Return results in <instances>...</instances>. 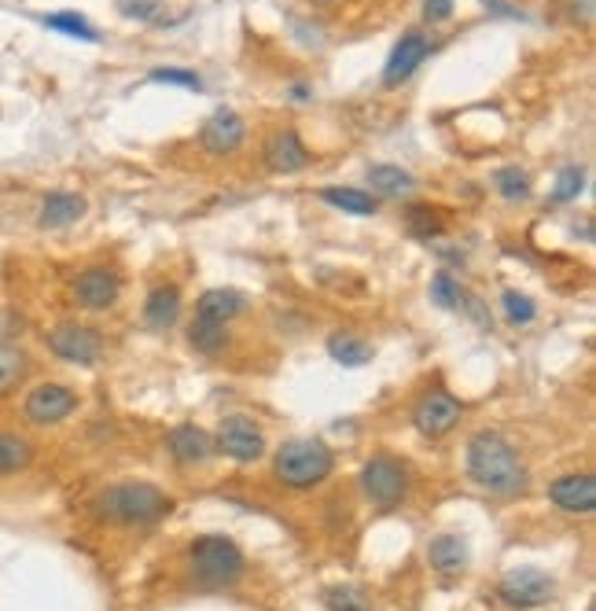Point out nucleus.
<instances>
[{
  "label": "nucleus",
  "instance_id": "obj_6",
  "mask_svg": "<svg viewBox=\"0 0 596 611\" xmlns=\"http://www.w3.org/2000/svg\"><path fill=\"white\" fill-rule=\"evenodd\" d=\"M361 486H365L372 505L387 513V508L401 505V497H406L409 472L394 457H372L365 465V472H361Z\"/></svg>",
  "mask_w": 596,
  "mask_h": 611
},
{
  "label": "nucleus",
  "instance_id": "obj_17",
  "mask_svg": "<svg viewBox=\"0 0 596 611\" xmlns=\"http://www.w3.org/2000/svg\"><path fill=\"white\" fill-rule=\"evenodd\" d=\"M247 309V295L236 292V287H210V292L199 295L196 317L199 320H214V325H229L232 317H239Z\"/></svg>",
  "mask_w": 596,
  "mask_h": 611
},
{
  "label": "nucleus",
  "instance_id": "obj_14",
  "mask_svg": "<svg viewBox=\"0 0 596 611\" xmlns=\"http://www.w3.org/2000/svg\"><path fill=\"white\" fill-rule=\"evenodd\" d=\"M309 148L302 144V137L295 129H280V133L269 137L266 144V163L269 169H277V174H299V169L309 166Z\"/></svg>",
  "mask_w": 596,
  "mask_h": 611
},
{
  "label": "nucleus",
  "instance_id": "obj_19",
  "mask_svg": "<svg viewBox=\"0 0 596 611\" xmlns=\"http://www.w3.org/2000/svg\"><path fill=\"white\" fill-rule=\"evenodd\" d=\"M428 560H431L434 571H442V575H460V571L468 567V542H464V538H457V534L431 538Z\"/></svg>",
  "mask_w": 596,
  "mask_h": 611
},
{
  "label": "nucleus",
  "instance_id": "obj_28",
  "mask_svg": "<svg viewBox=\"0 0 596 611\" xmlns=\"http://www.w3.org/2000/svg\"><path fill=\"white\" fill-rule=\"evenodd\" d=\"M493 185H498V192H501L504 199H509V203H523V199H530V177L523 174L519 166H504V169H498Z\"/></svg>",
  "mask_w": 596,
  "mask_h": 611
},
{
  "label": "nucleus",
  "instance_id": "obj_7",
  "mask_svg": "<svg viewBox=\"0 0 596 611\" xmlns=\"http://www.w3.org/2000/svg\"><path fill=\"white\" fill-rule=\"evenodd\" d=\"M498 594H501V600L509 608L527 611V608L549 604L552 594H556V583H552L549 575H545V571H538V567H512L509 575L501 578Z\"/></svg>",
  "mask_w": 596,
  "mask_h": 611
},
{
  "label": "nucleus",
  "instance_id": "obj_32",
  "mask_svg": "<svg viewBox=\"0 0 596 611\" xmlns=\"http://www.w3.org/2000/svg\"><path fill=\"white\" fill-rule=\"evenodd\" d=\"M582 185H585L582 166H563L560 177H556V188H552V203H571V199H579Z\"/></svg>",
  "mask_w": 596,
  "mask_h": 611
},
{
  "label": "nucleus",
  "instance_id": "obj_30",
  "mask_svg": "<svg viewBox=\"0 0 596 611\" xmlns=\"http://www.w3.org/2000/svg\"><path fill=\"white\" fill-rule=\"evenodd\" d=\"M431 298H434L439 306H446V309H464V303H468L464 287H460L449 273H439V277L431 280Z\"/></svg>",
  "mask_w": 596,
  "mask_h": 611
},
{
  "label": "nucleus",
  "instance_id": "obj_27",
  "mask_svg": "<svg viewBox=\"0 0 596 611\" xmlns=\"http://www.w3.org/2000/svg\"><path fill=\"white\" fill-rule=\"evenodd\" d=\"M45 26L56 30V34H67V37H78V42H96V26L89 23L85 15L78 12H56V15H45Z\"/></svg>",
  "mask_w": 596,
  "mask_h": 611
},
{
  "label": "nucleus",
  "instance_id": "obj_35",
  "mask_svg": "<svg viewBox=\"0 0 596 611\" xmlns=\"http://www.w3.org/2000/svg\"><path fill=\"white\" fill-rule=\"evenodd\" d=\"M291 96H295L299 104H306V99H309V85H295V89H291Z\"/></svg>",
  "mask_w": 596,
  "mask_h": 611
},
{
  "label": "nucleus",
  "instance_id": "obj_15",
  "mask_svg": "<svg viewBox=\"0 0 596 611\" xmlns=\"http://www.w3.org/2000/svg\"><path fill=\"white\" fill-rule=\"evenodd\" d=\"M549 497H552V505L563 508V513L589 516L596 508V483H593V475H560L549 486Z\"/></svg>",
  "mask_w": 596,
  "mask_h": 611
},
{
  "label": "nucleus",
  "instance_id": "obj_1",
  "mask_svg": "<svg viewBox=\"0 0 596 611\" xmlns=\"http://www.w3.org/2000/svg\"><path fill=\"white\" fill-rule=\"evenodd\" d=\"M468 475L490 494H515L527 486V468L519 454L498 431H479L468 443Z\"/></svg>",
  "mask_w": 596,
  "mask_h": 611
},
{
  "label": "nucleus",
  "instance_id": "obj_9",
  "mask_svg": "<svg viewBox=\"0 0 596 611\" xmlns=\"http://www.w3.org/2000/svg\"><path fill=\"white\" fill-rule=\"evenodd\" d=\"M218 449L232 460H239V465H250V460H258L266 454V438H261V431L255 420L247 416H225L218 427Z\"/></svg>",
  "mask_w": 596,
  "mask_h": 611
},
{
  "label": "nucleus",
  "instance_id": "obj_3",
  "mask_svg": "<svg viewBox=\"0 0 596 611\" xmlns=\"http://www.w3.org/2000/svg\"><path fill=\"white\" fill-rule=\"evenodd\" d=\"M272 468H277V479L284 486L309 490V486L325 483V479L331 475L336 457H331V449L320 443V438H291V443L277 449Z\"/></svg>",
  "mask_w": 596,
  "mask_h": 611
},
{
  "label": "nucleus",
  "instance_id": "obj_16",
  "mask_svg": "<svg viewBox=\"0 0 596 611\" xmlns=\"http://www.w3.org/2000/svg\"><path fill=\"white\" fill-rule=\"evenodd\" d=\"M166 446L170 454H174V460H180V465H203V460L214 454V438L207 435L203 427L196 424H180L166 435Z\"/></svg>",
  "mask_w": 596,
  "mask_h": 611
},
{
  "label": "nucleus",
  "instance_id": "obj_20",
  "mask_svg": "<svg viewBox=\"0 0 596 611\" xmlns=\"http://www.w3.org/2000/svg\"><path fill=\"white\" fill-rule=\"evenodd\" d=\"M177 317H180V292L174 284L155 287L144 303V320L155 328V332H166V328L177 325Z\"/></svg>",
  "mask_w": 596,
  "mask_h": 611
},
{
  "label": "nucleus",
  "instance_id": "obj_11",
  "mask_svg": "<svg viewBox=\"0 0 596 611\" xmlns=\"http://www.w3.org/2000/svg\"><path fill=\"white\" fill-rule=\"evenodd\" d=\"M412 424H417L420 435H428V438L449 435V431L460 424V402L449 395V390H431V395L420 398L417 413H412Z\"/></svg>",
  "mask_w": 596,
  "mask_h": 611
},
{
  "label": "nucleus",
  "instance_id": "obj_24",
  "mask_svg": "<svg viewBox=\"0 0 596 611\" xmlns=\"http://www.w3.org/2000/svg\"><path fill=\"white\" fill-rule=\"evenodd\" d=\"M30 373V357L12 343H0V395L15 390Z\"/></svg>",
  "mask_w": 596,
  "mask_h": 611
},
{
  "label": "nucleus",
  "instance_id": "obj_2",
  "mask_svg": "<svg viewBox=\"0 0 596 611\" xmlns=\"http://www.w3.org/2000/svg\"><path fill=\"white\" fill-rule=\"evenodd\" d=\"M100 508H104V516L115 519V524L148 527L174 513V497H166L163 490L151 483H118L100 497Z\"/></svg>",
  "mask_w": 596,
  "mask_h": 611
},
{
  "label": "nucleus",
  "instance_id": "obj_23",
  "mask_svg": "<svg viewBox=\"0 0 596 611\" xmlns=\"http://www.w3.org/2000/svg\"><path fill=\"white\" fill-rule=\"evenodd\" d=\"M328 354L336 357L339 365H347V368H361V365H369L372 362V343H365L361 336H353V332H336L328 339Z\"/></svg>",
  "mask_w": 596,
  "mask_h": 611
},
{
  "label": "nucleus",
  "instance_id": "obj_21",
  "mask_svg": "<svg viewBox=\"0 0 596 611\" xmlns=\"http://www.w3.org/2000/svg\"><path fill=\"white\" fill-rule=\"evenodd\" d=\"M369 185H372V196H383V199H406L412 188H417V177L409 174V169L401 166H372L369 169Z\"/></svg>",
  "mask_w": 596,
  "mask_h": 611
},
{
  "label": "nucleus",
  "instance_id": "obj_36",
  "mask_svg": "<svg viewBox=\"0 0 596 611\" xmlns=\"http://www.w3.org/2000/svg\"><path fill=\"white\" fill-rule=\"evenodd\" d=\"M313 4H331V0H313Z\"/></svg>",
  "mask_w": 596,
  "mask_h": 611
},
{
  "label": "nucleus",
  "instance_id": "obj_12",
  "mask_svg": "<svg viewBox=\"0 0 596 611\" xmlns=\"http://www.w3.org/2000/svg\"><path fill=\"white\" fill-rule=\"evenodd\" d=\"M244 137H247L244 118L236 111H229V107H218L203 122V129H199V144H203V152L210 155H232L244 144Z\"/></svg>",
  "mask_w": 596,
  "mask_h": 611
},
{
  "label": "nucleus",
  "instance_id": "obj_10",
  "mask_svg": "<svg viewBox=\"0 0 596 611\" xmlns=\"http://www.w3.org/2000/svg\"><path fill=\"white\" fill-rule=\"evenodd\" d=\"M78 409V395L70 387L63 384H42V387H34L26 395V406H23V413L30 424H59V420H67L70 413Z\"/></svg>",
  "mask_w": 596,
  "mask_h": 611
},
{
  "label": "nucleus",
  "instance_id": "obj_33",
  "mask_svg": "<svg viewBox=\"0 0 596 611\" xmlns=\"http://www.w3.org/2000/svg\"><path fill=\"white\" fill-rule=\"evenodd\" d=\"M148 82H159V85H180V89H203V82H199L196 70H185V67H159L148 74Z\"/></svg>",
  "mask_w": 596,
  "mask_h": 611
},
{
  "label": "nucleus",
  "instance_id": "obj_29",
  "mask_svg": "<svg viewBox=\"0 0 596 611\" xmlns=\"http://www.w3.org/2000/svg\"><path fill=\"white\" fill-rule=\"evenodd\" d=\"M501 306H504V317L512 320V325H530L534 317H538V306H534L530 295L515 292V287H509V292L501 295Z\"/></svg>",
  "mask_w": 596,
  "mask_h": 611
},
{
  "label": "nucleus",
  "instance_id": "obj_26",
  "mask_svg": "<svg viewBox=\"0 0 596 611\" xmlns=\"http://www.w3.org/2000/svg\"><path fill=\"white\" fill-rule=\"evenodd\" d=\"M225 325H214V320H191L188 328V343L199 350V354H218L221 346H225Z\"/></svg>",
  "mask_w": 596,
  "mask_h": 611
},
{
  "label": "nucleus",
  "instance_id": "obj_13",
  "mask_svg": "<svg viewBox=\"0 0 596 611\" xmlns=\"http://www.w3.org/2000/svg\"><path fill=\"white\" fill-rule=\"evenodd\" d=\"M118 292H122V280H118L115 269H104V266L85 269V273L74 280V298L85 309H93V314H100V309H107V306H115Z\"/></svg>",
  "mask_w": 596,
  "mask_h": 611
},
{
  "label": "nucleus",
  "instance_id": "obj_18",
  "mask_svg": "<svg viewBox=\"0 0 596 611\" xmlns=\"http://www.w3.org/2000/svg\"><path fill=\"white\" fill-rule=\"evenodd\" d=\"M85 210H89L85 196L56 188V192H48L42 199V225L45 228H67V225H74V222H82Z\"/></svg>",
  "mask_w": 596,
  "mask_h": 611
},
{
  "label": "nucleus",
  "instance_id": "obj_8",
  "mask_svg": "<svg viewBox=\"0 0 596 611\" xmlns=\"http://www.w3.org/2000/svg\"><path fill=\"white\" fill-rule=\"evenodd\" d=\"M431 48H434V37L420 34V30H412V34L401 37V42L394 45L387 67H383V85H387V89L406 85L409 78L423 67V59L431 56Z\"/></svg>",
  "mask_w": 596,
  "mask_h": 611
},
{
  "label": "nucleus",
  "instance_id": "obj_5",
  "mask_svg": "<svg viewBox=\"0 0 596 611\" xmlns=\"http://www.w3.org/2000/svg\"><path fill=\"white\" fill-rule=\"evenodd\" d=\"M45 343L59 362L85 365V368L96 365L100 354H104V339H100L96 328L78 325V320H63V325H56L52 332L45 336Z\"/></svg>",
  "mask_w": 596,
  "mask_h": 611
},
{
  "label": "nucleus",
  "instance_id": "obj_4",
  "mask_svg": "<svg viewBox=\"0 0 596 611\" xmlns=\"http://www.w3.org/2000/svg\"><path fill=\"white\" fill-rule=\"evenodd\" d=\"M188 560H191L196 578L207 586H229L244 575V553H239V545L225 534L196 538L188 549Z\"/></svg>",
  "mask_w": 596,
  "mask_h": 611
},
{
  "label": "nucleus",
  "instance_id": "obj_34",
  "mask_svg": "<svg viewBox=\"0 0 596 611\" xmlns=\"http://www.w3.org/2000/svg\"><path fill=\"white\" fill-rule=\"evenodd\" d=\"M453 4H457V0H423V19H428V23H446L453 15Z\"/></svg>",
  "mask_w": 596,
  "mask_h": 611
},
{
  "label": "nucleus",
  "instance_id": "obj_31",
  "mask_svg": "<svg viewBox=\"0 0 596 611\" xmlns=\"http://www.w3.org/2000/svg\"><path fill=\"white\" fill-rule=\"evenodd\" d=\"M325 604H328V611H369L365 594L353 586H331L325 594Z\"/></svg>",
  "mask_w": 596,
  "mask_h": 611
},
{
  "label": "nucleus",
  "instance_id": "obj_22",
  "mask_svg": "<svg viewBox=\"0 0 596 611\" xmlns=\"http://www.w3.org/2000/svg\"><path fill=\"white\" fill-rule=\"evenodd\" d=\"M320 199H325L328 207L347 210V214H358V218L376 214V207H379V199L372 196V192H365V188H339V185H328V188H320Z\"/></svg>",
  "mask_w": 596,
  "mask_h": 611
},
{
  "label": "nucleus",
  "instance_id": "obj_25",
  "mask_svg": "<svg viewBox=\"0 0 596 611\" xmlns=\"http://www.w3.org/2000/svg\"><path fill=\"white\" fill-rule=\"evenodd\" d=\"M34 460V446L26 443V438L19 435H8V431H0V475H15L23 472V468Z\"/></svg>",
  "mask_w": 596,
  "mask_h": 611
}]
</instances>
